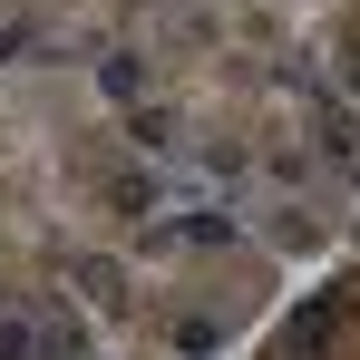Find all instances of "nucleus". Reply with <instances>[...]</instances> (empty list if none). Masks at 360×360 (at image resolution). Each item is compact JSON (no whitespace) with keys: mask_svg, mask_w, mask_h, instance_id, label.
<instances>
[{"mask_svg":"<svg viewBox=\"0 0 360 360\" xmlns=\"http://www.w3.org/2000/svg\"><path fill=\"white\" fill-rule=\"evenodd\" d=\"M0 360H30V331L20 321H0Z\"/></svg>","mask_w":360,"mask_h":360,"instance_id":"f03ea898","label":"nucleus"},{"mask_svg":"<svg viewBox=\"0 0 360 360\" xmlns=\"http://www.w3.org/2000/svg\"><path fill=\"white\" fill-rule=\"evenodd\" d=\"M127 127H136V146H176V117H166V108H136Z\"/></svg>","mask_w":360,"mask_h":360,"instance_id":"f257e3e1","label":"nucleus"}]
</instances>
